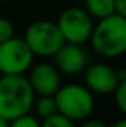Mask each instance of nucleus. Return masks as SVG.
Segmentation results:
<instances>
[{
  "instance_id": "6",
  "label": "nucleus",
  "mask_w": 126,
  "mask_h": 127,
  "mask_svg": "<svg viewBox=\"0 0 126 127\" xmlns=\"http://www.w3.org/2000/svg\"><path fill=\"white\" fill-rule=\"evenodd\" d=\"M57 25L65 43L83 44L91 38L94 30L92 16L82 7H68L60 15Z\"/></svg>"
},
{
  "instance_id": "12",
  "label": "nucleus",
  "mask_w": 126,
  "mask_h": 127,
  "mask_svg": "<svg viewBox=\"0 0 126 127\" xmlns=\"http://www.w3.org/2000/svg\"><path fill=\"white\" fill-rule=\"evenodd\" d=\"M40 127H76L74 123L68 118L63 117L61 114H55L49 118H45L40 121Z\"/></svg>"
},
{
  "instance_id": "7",
  "label": "nucleus",
  "mask_w": 126,
  "mask_h": 127,
  "mask_svg": "<svg viewBox=\"0 0 126 127\" xmlns=\"http://www.w3.org/2000/svg\"><path fill=\"white\" fill-rule=\"evenodd\" d=\"M85 83L91 93L96 95H113L120 80L117 78L116 69L107 64H94L85 69Z\"/></svg>"
},
{
  "instance_id": "17",
  "label": "nucleus",
  "mask_w": 126,
  "mask_h": 127,
  "mask_svg": "<svg viewBox=\"0 0 126 127\" xmlns=\"http://www.w3.org/2000/svg\"><path fill=\"white\" fill-rule=\"evenodd\" d=\"M80 127H107L102 121H99V120H88L86 118V121L82 124Z\"/></svg>"
},
{
  "instance_id": "2",
  "label": "nucleus",
  "mask_w": 126,
  "mask_h": 127,
  "mask_svg": "<svg viewBox=\"0 0 126 127\" xmlns=\"http://www.w3.org/2000/svg\"><path fill=\"white\" fill-rule=\"evenodd\" d=\"M94 50L102 58H119L126 52V16L113 13L99 19L91 34Z\"/></svg>"
},
{
  "instance_id": "3",
  "label": "nucleus",
  "mask_w": 126,
  "mask_h": 127,
  "mask_svg": "<svg viewBox=\"0 0 126 127\" xmlns=\"http://www.w3.org/2000/svg\"><path fill=\"white\" fill-rule=\"evenodd\" d=\"M58 114L74 121H83L91 117L95 108L94 95L86 86L67 84L57 90L54 95Z\"/></svg>"
},
{
  "instance_id": "13",
  "label": "nucleus",
  "mask_w": 126,
  "mask_h": 127,
  "mask_svg": "<svg viewBox=\"0 0 126 127\" xmlns=\"http://www.w3.org/2000/svg\"><path fill=\"white\" fill-rule=\"evenodd\" d=\"M114 95V102L117 105V108L125 114L126 112V80L120 81L116 87V90L113 92Z\"/></svg>"
},
{
  "instance_id": "4",
  "label": "nucleus",
  "mask_w": 126,
  "mask_h": 127,
  "mask_svg": "<svg viewBox=\"0 0 126 127\" xmlns=\"http://www.w3.org/2000/svg\"><path fill=\"white\" fill-rule=\"evenodd\" d=\"M24 41L34 56H54L65 43L57 22L48 19L36 21L28 25Z\"/></svg>"
},
{
  "instance_id": "5",
  "label": "nucleus",
  "mask_w": 126,
  "mask_h": 127,
  "mask_svg": "<svg viewBox=\"0 0 126 127\" xmlns=\"http://www.w3.org/2000/svg\"><path fill=\"white\" fill-rule=\"evenodd\" d=\"M34 55L24 38L15 35L0 44V74L1 75H24L33 65Z\"/></svg>"
},
{
  "instance_id": "20",
  "label": "nucleus",
  "mask_w": 126,
  "mask_h": 127,
  "mask_svg": "<svg viewBox=\"0 0 126 127\" xmlns=\"http://www.w3.org/2000/svg\"><path fill=\"white\" fill-rule=\"evenodd\" d=\"M1 1H3V0H0V3H1Z\"/></svg>"
},
{
  "instance_id": "19",
  "label": "nucleus",
  "mask_w": 126,
  "mask_h": 127,
  "mask_svg": "<svg viewBox=\"0 0 126 127\" xmlns=\"http://www.w3.org/2000/svg\"><path fill=\"white\" fill-rule=\"evenodd\" d=\"M7 126H9V121H6L4 118L0 117V127H7Z\"/></svg>"
},
{
  "instance_id": "14",
  "label": "nucleus",
  "mask_w": 126,
  "mask_h": 127,
  "mask_svg": "<svg viewBox=\"0 0 126 127\" xmlns=\"http://www.w3.org/2000/svg\"><path fill=\"white\" fill-rule=\"evenodd\" d=\"M7 127H40V121H39V118L27 114V115L18 117V118L9 121Z\"/></svg>"
},
{
  "instance_id": "15",
  "label": "nucleus",
  "mask_w": 126,
  "mask_h": 127,
  "mask_svg": "<svg viewBox=\"0 0 126 127\" xmlns=\"http://www.w3.org/2000/svg\"><path fill=\"white\" fill-rule=\"evenodd\" d=\"M13 34H15L13 24H12L7 18L0 16V44L4 43V41L9 40V38H12Z\"/></svg>"
},
{
  "instance_id": "16",
  "label": "nucleus",
  "mask_w": 126,
  "mask_h": 127,
  "mask_svg": "<svg viewBox=\"0 0 126 127\" xmlns=\"http://www.w3.org/2000/svg\"><path fill=\"white\" fill-rule=\"evenodd\" d=\"M114 3V12L117 15L126 16V0H113Z\"/></svg>"
},
{
  "instance_id": "1",
  "label": "nucleus",
  "mask_w": 126,
  "mask_h": 127,
  "mask_svg": "<svg viewBox=\"0 0 126 127\" xmlns=\"http://www.w3.org/2000/svg\"><path fill=\"white\" fill-rule=\"evenodd\" d=\"M34 92L25 75L0 77V117L12 121L30 114L34 105Z\"/></svg>"
},
{
  "instance_id": "11",
  "label": "nucleus",
  "mask_w": 126,
  "mask_h": 127,
  "mask_svg": "<svg viewBox=\"0 0 126 127\" xmlns=\"http://www.w3.org/2000/svg\"><path fill=\"white\" fill-rule=\"evenodd\" d=\"M33 106L36 108V114L42 120L58 114V108H57V102L54 96H40L37 100H34Z\"/></svg>"
},
{
  "instance_id": "8",
  "label": "nucleus",
  "mask_w": 126,
  "mask_h": 127,
  "mask_svg": "<svg viewBox=\"0 0 126 127\" xmlns=\"http://www.w3.org/2000/svg\"><path fill=\"white\" fill-rule=\"evenodd\" d=\"M55 68L58 72L67 75H77L88 66V53L82 47V44L64 43L54 55Z\"/></svg>"
},
{
  "instance_id": "10",
  "label": "nucleus",
  "mask_w": 126,
  "mask_h": 127,
  "mask_svg": "<svg viewBox=\"0 0 126 127\" xmlns=\"http://www.w3.org/2000/svg\"><path fill=\"white\" fill-rule=\"evenodd\" d=\"M85 10L92 18H98V19L116 13L113 0H85Z\"/></svg>"
},
{
  "instance_id": "9",
  "label": "nucleus",
  "mask_w": 126,
  "mask_h": 127,
  "mask_svg": "<svg viewBox=\"0 0 126 127\" xmlns=\"http://www.w3.org/2000/svg\"><path fill=\"white\" fill-rule=\"evenodd\" d=\"M34 95L54 96L61 87L60 72L52 64H37L30 68V75L27 77Z\"/></svg>"
},
{
  "instance_id": "18",
  "label": "nucleus",
  "mask_w": 126,
  "mask_h": 127,
  "mask_svg": "<svg viewBox=\"0 0 126 127\" xmlns=\"http://www.w3.org/2000/svg\"><path fill=\"white\" fill-rule=\"evenodd\" d=\"M110 127H126V120H119L114 124H111Z\"/></svg>"
}]
</instances>
